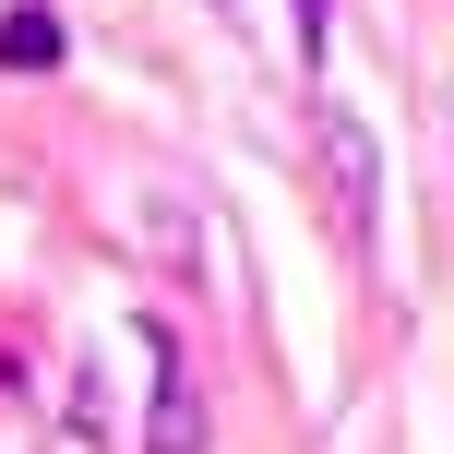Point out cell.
<instances>
[{
    "label": "cell",
    "mask_w": 454,
    "mask_h": 454,
    "mask_svg": "<svg viewBox=\"0 0 454 454\" xmlns=\"http://www.w3.org/2000/svg\"><path fill=\"white\" fill-rule=\"evenodd\" d=\"M108 215H132L144 239H156V263H180V275H204V215H192L180 192H120Z\"/></svg>",
    "instance_id": "3"
},
{
    "label": "cell",
    "mask_w": 454,
    "mask_h": 454,
    "mask_svg": "<svg viewBox=\"0 0 454 454\" xmlns=\"http://www.w3.org/2000/svg\"><path fill=\"white\" fill-rule=\"evenodd\" d=\"M311 180H323V215H335L347 251L383 239V144H371V120L311 108Z\"/></svg>",
    "instance_id": "1"
},
{
    "label": "cell",
    "mask_w": 454,
    "mask_h": 454,
    "mask_svg": "<svg viewBox=\"0 0 454 454\" xmlns=\"http://www.w3.org/2000/svg\"><path fill=\"white\" fill-rule=\"evenodd\" d=\"M204 12H227V0H204Z\"/></svg>",
    "instance_id": "6"
},
{
    "label": "cell",
    "mask_w": 454,
    "mask_h": 454,
    "mask_svg": "<svg viewBox=\"0 0 454 454\" xmlns=\"http://www.w3.org/2000/svg\"><path fill=\"white\" fill-rule=\"evenodd\" d=\"M323 24H335V0H287V36H299V72L323 60Z\"/></svg>",
    "instance_id": "5"
},
{
    "label": "cell",
    "mask_w": 454,
    "mask_h": 454,
    "mask_svg": "<svg viewBox=\"0 0 454 454\" xmlns=\"http://www.w3.org/2000/svg\"><path fill=\"white\" fill-rule=\"evenodd\" d=\"M0 72H12V84H48V72H60V12H48V0H12V12H0Z\"/></svg>",
    "instance_id": "4"
},
{
    "label": "cell",
    "mask_w": 454,
    "mask_h": 454,
    "mask_svg": "<svg viewBox=\"0 0 454 454\" xmlns=\"http://www.w3.org/2000/svg\"><path fill=\"white\" fill-rule=\"evenodd\" d=\"M144 359H156V407H144V454H215L204 383H192V347L168 323H144Z\"/></svg>",
    "instance_id": "2"
}]
</instances>
